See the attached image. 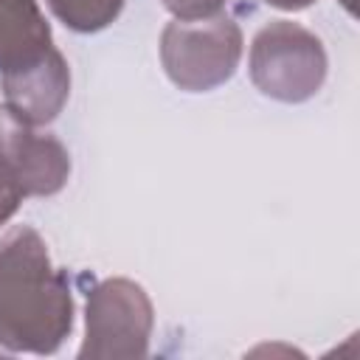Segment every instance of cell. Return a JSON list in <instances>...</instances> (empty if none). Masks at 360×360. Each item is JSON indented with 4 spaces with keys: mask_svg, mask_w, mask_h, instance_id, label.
Instances as JSON below:
<instances>
[{
    "mask_svg": "<svg viewBox=\"0 0 360 360\" xmlns=\"http://www.w3.org/2000/svg\"><path fill=\"white\" fill-rule=\"evenodd\" d=\"M160 3L174 14V20H200L219 14L228 0H160Z\"/></svg>",
    "mask_w": 360,
    "mask_h": 360,
    "instance_id": "obj_10",
    "label": "cell"
},
{
    "mask_svg": "<svg viewBox=\"0 0 360 360\" xmlns=\"http://www.w3.org/2000/svg\"><path fill=\"white\" fill-rule=\"evenodd\" d=\"M0 127H3V118H0Z\"/></svg>",
    "mask_w": 360,
    "mask_h": 360,
    "instance_id": "obj_13",
    "label": "cell"
},
{
    "mask_svg": "<svg viewBox=\"0 0 360 360\" xmlns=\"http://www.w3.org/2000/svg\"><path fill=\"white\" fill-rule=\"evenodd\" d=\"M329 59L318 34L292 20H273L250 42L248 73L253 87L284 104H301L318 96L326 82Z\"/></svg>",
    "mask_w": 360,
    "mask_h": 360,
    "instance_id": "obj_2",
    "label": "cell"
},
{
    "mask_svg": "<svg viewBox=\"0 0 360 360\" xmlns=\"http://www.w3.org/2000/svg\"><path fill=\"white\" fill-rule=\"evenodd\" d=\"M0 155L11 166L25 197H51L65 188L70 177V155L65 143L37 127H0Z\"/></svg>",
    "mask_w": 360,
    "mask_h": 360,
    "instance_id": "obj_5",
    "label": "cell"
},
{
    "mask_svg": "<svg viewBox=\"0 0 360 360\" xmlns=\"http://www.w3.org/2000/svg\"><path fill=\"white\" fill-rule=\"evenodd\" d=\"M264 3L273 8H281V11H301V8L312 6L315 0H264Z\"/></svg>",
    "mask_w": 360,
    "mask_h": 360,
    "instance_id": "obj_11",
    "label": "cell"
},
{
    "mask_svg": "<svg viewBox=\"0 0 360 360\" xmlns=\"http://www.w3.org/2000/svg\"><path fill=\"white\" fill-rule=\"evenodd\" d=\"M45 6L76 34H96L118 20L124 0H45Z\"/></svg>",
    "mask_w": 360,
    "mask_h": 360,
    "instance_id": "obj_8",
    "label": "cell"
},
{
    "mask_svg": "<svg viewBox=\"0 0 360 360\" xmlns=\"http://www.w3.org/2000/svg\"><path fill=\"white\" fill-rule=\"evenodd\" d=\"M0 93L6 112L25 127L51 124L70 96V68L59 48H53L37 65L0 76Z\"/></svg>",
    "mask_w": 360,
    "mask_h": 360,
    "instance_id": "obj_6",
    "label": "cell"
},
{
    "mask_svg": "<svg viewBox=\"0 0 360 360\" xmlns=\"http://www.w3.org/2000/svg\"><path fill=\"white\" fill-rule=\"evenodd\" d=\"M242 45V28L222 11L200 20H172L160 31V62L174 87L205 93L236 73Z\"/></svg>",
    "mask_w": 360,
    "mask_h": 360,
    "instance_id": "obj_3",
    "label": "cell"
},
{
    "mask_svg": "<svg viewBox=\"0 0 360 360\" xmlns=\"http://www.w3.org/2000/svg\"><path fill=\"white\" fill-rule=\"evenodd\" d=\"M22 200H25V191L17 183V177H14L11 166L6 163V158L0 155V228L17 214Z\"/></svg>",
    "mask_w": 360,
    "mask_h": 360,
    "instance_id": "obj_9",
    "label": "cell"
},
{
    "mask_svg": "<svg viewBox=\"0 0 360 360\" xmlns=\"http://www.w3.org/2000/svg\"><path fill=\"white\" fill-rule=\"evenodd\" d=\"M73 329V292L45 239L17 225L0 239V349L53 354Z\"/></svg>",
    "mask_w": 360,
    "mask_h": 360,
    "instance_id": "obj_1",
    "label": "cell"
},
{
    "mask_svg": "<svg viewBox=\"0 0 360 360\" xmlns=\"http://www.w3.org/2000/svg\"><path fill=\"white\" fill-rule=\"evenodd\" d=\"M343 3V8L349 11V14H354V0H340Z\"/></svg>",
    "mask_w": 360,
    "mask_h": 360,
    "instance_id": "obj_12",
    "label": "cell"
},
{
    "mask_svg": "<svg viewBox=\"0 0 360 360\" xmlns=\"http://www.w3.org/2000/svg\"><path fill=\"white\" fill-rule=\"evenodd\" d=\"M53 48L51 22L37 0H0V76L37 65Z\"/></svg>",
    "mask_w": 360,
    "mask_h": 360,
    "instance_id": "obj_7",
    "label": "cell"
},
{
    "mask_svg": "<svg viewBox=\"0 0 360 360\" xmlns=\"http://www.w3.org/2000/svg\"><path fill=\"white\" fill-rule=\"evenodd\" d=\"M152 326L155 309L146 290L132 278H104L87 290L79 357H146Z\"/></svg>",
    "mask_w": 360,
    "mask_h": 360,
    "instance_id": "obj_4",
    "label": "cell"
}]
</instances>
